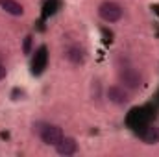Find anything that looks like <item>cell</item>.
Here are the masks:
<instances>
[{"mask_svg":"<svg viewBox=\"0 0 159 157\" xmlns=\"http://www.w3.org/2000/svg\"><path fill=\"white\" fill-rule=\"evenodd\" d=\"M37 133H39L41 141H43L46 146H54V148H56V146L61 142V139L65 137L63 129H61L59 126H56V124H43Z\"/></svg>","mask_w":159,"mask_h":157,"instance_id":"cell-3","label":"cell"},{"mask_svg":"<svg viewBox=\"0 0 159 157\" xmlns=\"http://www.w3.org/2000/svg\"><path fill=\"white\" fill-rule=\"evenodd\" d=\"M106 96H107V100H109L111 104H115V105H119V107L128 105L129 100H131L128 89L122 87V85H109V87L106 89Z\"/></svg>","mask_w":159,"mask_h":157,"instance_id":"cell-4","label":"cell"},{"mask_svg":"<svg viewBox=\"0 0 159 157\" xmlns=\"http://www.w3.org/2000/svg\"><path fill=\"white\" fill-rule=\"evenodd\" d=\"M0 7H2L6 13L13 15V17H22V15H24L22 4H19L17 0H0Z\"/></svg>","mask_w":159,"mask_h":157,"instance_id":"cell-7","label":"cell"},{"mask_svg":"<svg viewBox=\"0 0 159 157\" xmlns=\"http://www.w3.org/2000/svg\"><path fill=\"white\" fill-rule=\"evenodd\" d=\"M65 57H67V61L72 63V65H83L85 59H87V54H85L83 48L72 44V46H69V48L65 50Z\"/></svg>","mask_w":159,"mask_h":157,"instance_id":"cell-6","label":"cell"},{"mask_svg":"<svg viewBox=\"0 0 159 157\" xmlns=\"http://www.w3.org/2000/svg\"><path fill=\"white\" fill-rule=\"evenodd\" d=\"M30 44H32V37L28 35V37L24 39V54H30Z\"/></svg>","mask_w":159,"mask_h":157,"instance_id":"cell-9","label":"cell"},{"mask_svg":"<svg viewBox=\"0 0 159 157\" xmlns=\"http://www.w3.org/2000/svg\"><path fill=\"white\" fill-rule=\"evenodd\" d=\"M6 76H7V69H6L4 63H0V79H4Z\"/></svg>","mask_w":159,"mask_h":157,"instance_id":"cell-10","label":"cell"},{"mask_svg":"<svg viewBox=\"0 0 159 157\" xmlns=\"http://www.w3.org/2000/svg\"><path fill=\"white\" fill-rule=\"evenodd\" d=\"M78 142H76V139H72V137H63L61 139V142L56 146V152L59 154V155H74V154H78Z\"/></svg>","mask_w":159,"mask_h":157,"instance_id":"cell-5","label":"cell"},{"mask_svg":"<svg viewBox=\"0 0 159 157\" xmlns=\"http://www.w3.org/2000/svg\"><path fill=\"white\" fill-rule=\"evenodd\" d=\"M98 17L107 24H115L124 17V7L115 0H104L98 6Z\"/></svg>","mask_w":159,"mask_h":157,"instance_id":"cell-1","label":"cell"},{"mask_svg":"<svg viewBox=\"0 0 159 157\" xmlns=\"http://www.w3.org/2000/svg\"><path fill=\"white\" fill-rule=\"evenodd\" d=\"M141 139H143L144 144H157L159 142V128L148 126V128L141 133Z\"/></svg>","mask_w":159,"mask_h":157,"instance_id":"cell-8","label":"cell"},{"mask_svg":"<svg viewBox=\"0 0 159 157\" xmlns=\"http://www.w3.org/2000/svg\"><path fill=\"white\" fill-rule=\"evenodd\" d=\"M119 83L128 91H139L143 87V76L133 67H122L119 70Z\"/></svg>","mask_w":159,"mask_h":157,"instance_id":"cell-2","label":"cell"}]
</instances>
